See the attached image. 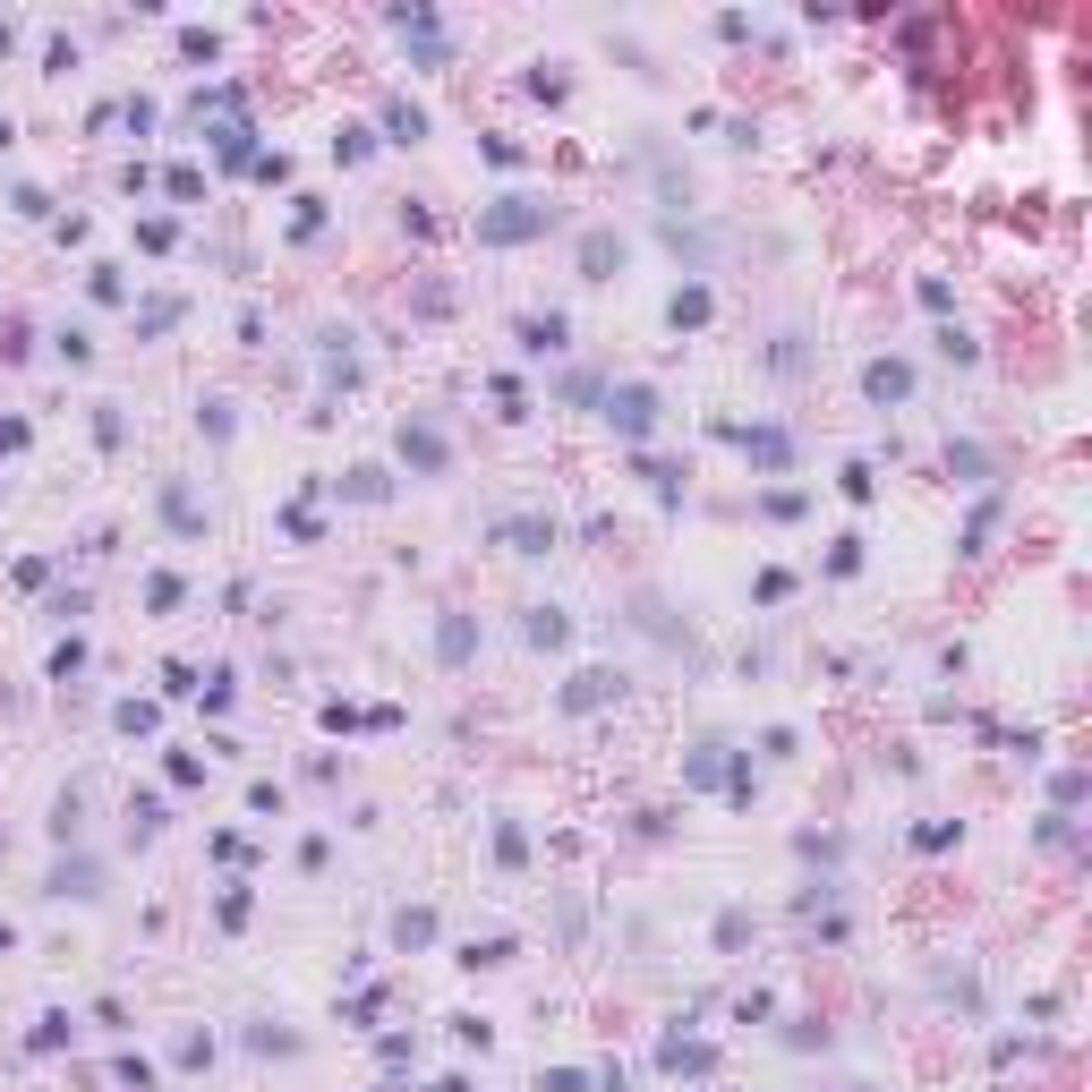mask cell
<instances>
[{"label":"cell","instance_id":"52a82bcc","mask_svg":"<svg viewBox=\"0 0 1092 1092\" xmlns=\"http://www.w3.org/2000/svg\"><path fill=\"white\" fill-rule=\"evenodd\" d=\"M607 692H614V675H598V666H589V675H572V692H564V700H572V708H598Z\"/></svg>","mask_w":1092,"mask_h":1092},{"label":"cell","instance_id":"9c48e42d","mask_svg":"<svg viewBox=\"0 0 1092 1092\" xmlns=\"http://www.w3.org/2000/svg\"><path fill=\"white\" fill-rule=\"evenodd\" d=\"M393 939H402V948H427V939H436V913H402V922H393Z\"/></svg>","mask_w":1092,"mask_h":1092},{"label":"cell","instance_id":"8fae6325","mask_svg":"<svg viewBox=\"0 0 1092 1092\" xmlns=\"http://www.w3.org/2000/svg\"><path fill=\"white\" fill-rule=\"evenodd\" d=\"M436 649H445V657H470V623H461V614H452L445 632H436Z\"/></svg>","mask_w":1092,"mask_h":1092},{"label":"cell","instance_id":"277c9868","mask_svg":"<svg viewBox=\"0 0 1092 1092\" xmlns=\"http://www.w3.org/2000/svg\"><path fill=\"white\" fill-rule=\"evenodd\" d=\"M863 385H870V402H904V385H913V376H904L897 358H870V376H863Z\"/></svg>","mask_w":1092,"mask_h":1092},{"label":"cell","instance_id":"3957f363","mask_svg":"<svg viewBox=\"0 0 1092 1092\" xmlns=\"http://www.w3.org/2000/svg\"><path fill=\"white\" fill-rule=\"evenodd\" d=\"M614 265H623V239H607V231H589V239H580V274H589V282H607Z\"/></svg>","mask_w":1092,"mask_h":1092},{"label":"cell","instance_id":"5b68a950","mask_svg":"<svg viewBox=\"0 0 1092 1092\" xmlns=\"http://www.w3.org/2000/svg\"><path fill=\"white\" fill-rule=\"evenodd\" d=\"M402 452H410L418 470H445V436L436 427H402Z\"/></svg>","mask_w":1092,"mask_h":1092},{"label":"cell","instance_id":"7c38bea8","mask_svg":"<svg viewBox=\"0 0 1092 1092\" xmlns=\"http://www.w3.org/2000/svg\"><path fill=\"white\" fill-rule=\"evenodd\" d=\"M538 1092H580V1075H572V1067H555V1075H538Z\"/></svg>","mask_w":1092,"mask_h":1092},{"label":"cell","instance_id":"8992f818","mask_svg":"<svg viewBox=\"0 0 1092 1092\" xmlns=\"http://www.w3.org/2000/svg\"><path fill=\"white\" fill-rule=\"evenodd\" d=\"M504 538H513L521 555H538V546H555V521H504Z\"/></svg>","mask_w":1092,"mask_h":1092},{"label":"cell","instance_id":"ba28073f","mask_svg":"<svg viewBox=\"0 0 1092 1092\" xmlns=\"http://www.w3.org/2000/svg\"><path fill=\"white\" fill-rule=\"evenodd\" d=\"M564 342V317H529L521 324V351H555Z\"/></svg>","mask_w":1092,"mask_h":1092},{"label":"cell","instance_id":"30bf717a","mask_svg":"<svg viewBox=\"0 0 1092 1092\" xmlns=\"http://www.w3.org/2000/svg\"><path fill=\"white\" fill-rule=\"evenodd\" d=\"M742 445H751V461H785V436H777V427H760V436H742Z\"/></svg>","mask_w":1092,"mask_h":1092},{"label":"cell","instance_id":"6da1fadb","mask_svg":"<svg viewBox=\"0 0 1092 1092\" xmlns=\"http://www.w3.org/2000/svg\"><path fill=\"white\" fill-rule=\"evenodd\" d=\"M546 223H555V205H538V196H495V214H479V239L513 248V239H538Z\"/></svg>","mask_w":1092,"mask_h":1092},{"label":"cell","instance_id":"7a4b0ae2","mask_svg":"<svg viewBox=\"0 0 1092 1092\" xmlns=\"http://www.w3.org/2000/svg\"><path fill=\"white\" fill-rule=\"evenodd\" d=\"M607 418L623 427V436H649V418H657V393H649V385H623V393L607 402Z\"/></svg>","mask_w":1092,"mask_h":1092}]
</instances>
